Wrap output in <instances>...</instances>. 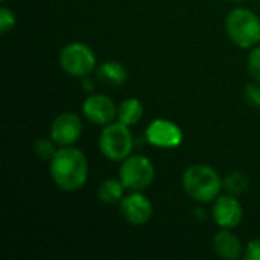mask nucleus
Returning <instances> with one entry per match:
<instances>
[{
  "instance_id": "1a4fd4ad",
  "label": "nucleus",
  "mask_w": 260,
  "mask_h": 260,
  "mask_svg": "<svg viewBox=\"0 0 260 260\" xmlns=\"http://www.w3.org/2000/svg\"><path fill=\"white\" fill-rule=\"evenodd\" d=\"M84 117L99 126H105L117 120V107L114 101L102 93H91L82 102Z\"/></svg>"
},
{
  "instance_id": "f03ea898",
  "label": "nucleus",
  "mask_w": 260,
  "mask_h": 260,
  "mask_svg": "<svg viewBox=\"0 0 260 260\" xmlns=\"http://www.w3.org/2000/svg\"><path fill=\"white\" fill-rule=\"evenodd\" d=\"M183 189L197 203L215 201L224 189L222 178L209 165H192L183 174Z\"/></svg>"
},
{
  "instance_id": "f257e3e1",
  "label": "nucleus",
  "mask_w": 260,
  "mask_h": 260,
  "mask_svg": "<svg viewBox=\"0 0 260 260\" xmlns=\"http://www.w3.org/2000/svg\"><path fill=\"white\" fill-rule=\"evenodd\" d=\"M49 171L56 187L64 192H76L87 183L88 161L79 148L59 146L49 161Z\"/></svg>"
},
{
  "instance_id": "6e6552de",
  "label": "nucleus",
  "mask_w": 260,
  "mask_h": 260,
  "mask_svg": "<svg viewBox=\"0 0 260 260\" xmlns=\"http://www.w3.org/2000/svg\"><path fill=\"white\" fill-rule=\"evenodd\" d=\"M145 139L155 148L174 149L183 143V131L175 122L168 119H155L148 125Z\"/></svg>"
},
{
  "instance_id": "4468645a",
  "label": "nucleus",
  "mask_w": 260,
  "mask_h": 260,
  "mask_svg": "<svg viewBox=\"0 0 260 260\" xmlns=\"http://www.w3.org/2000/svg\"><path fill=\"white\" fill-rule=\"evenodd\" d=\"M143 111V104L137 98H126L117 107V120L128 126H134L142 120Z\"/></svg>"
},
{
  "instance_id": "6ab92c4d",
  "label": "nucleus",
  "mask_w": 260,
  "mask_h": 260,
  "mask_svg": "<svg viewBox=\"0 0 260 260\" xmlns=\"http://www.w3.org/2000/svg\"><path fill=\"white\" fill-rule=\"evenodd\" d=\"M15 23H17L15 12L9 9L8 6H2L0 8V32L2 34L11 32L15 27Z\"/></svg>"
},
{
  "instance_id": "ddd939ff",
  "label": "nucleus",
  "mask_w": 260,
  "mask_h": 260,
  "mask_svg": "<svg viewBox=\"0 0 260 260\" xmlns=\"http://www.w3.org/2000/svg\"><path fill=\"white\" fill-rule=\"evenodd\" d=\"M98 79L111 87L123 85L128 79V72L125 66L119 61H105L98 67Z\"/></svg>"
},
{
  "instance_id": "2eb2a0df",
  "label": "nucleus",
  "mask_w": 260,
  "mask_h": 260,
  "mask_svg": "<svg viewBox=\"0 0 260 260\" xmlns=\"http://www.w3.org/2000/svg\"><path fill=\"white\" fill-rule=\"evenodd\" d=\"M125 189L120 178H107L98 187V197L104 204H116L125 197Z\"/></svg>"
},
{
  "instance_id": "aec40b11",
  "label": "nucleus",
  "mask_w": 260,
  "mask_h": 260,
  "mask_svg": "<svg viewBox=\"0 0 260 260\" xmlns=\"http://www.w3.org/2000/svg\"><path fill=\"white\" fill-rule=\"evenodd\" d=\"M244 98L251 107L260 108V81H254L245 87Z\"/></svg>"
},
{
  "instance_id": "0eeeda50",
  "label": "nucleus",
  "mask_w": 260,
  "mask_h": 260,
  "mask_svg": "<svg viewBox=\"0 0 260 260\" xmlns=\"http://www.w3.org/2000/svg\"><path fill=\"white\" fill-rule=\"evenodd\" d=\"M82 131H84V125L81 117L75 113L67 111L58 114L53 119L50 125L49 137L58 146H72L81 139Z\"/></svg>"
},
{
  "instance_id": "412c9836",
  "label": "nucleus",
  "mask_w": 260,
  "mask_h": 260,
  "mask_svg": "<svg viewBox=\"0 0 260 260\" xmlns=\"http://www.w3.org/2000/svg\"><path fill=\"white\" fill-rule=\"evenodd\" d=\"M244 257L247 260H260V238L253 239L247 244Z\"/></svg>"
},
{
  "instance_id": "dca6fc26",
  "label": "nucleus",
  "mask_w": 260,
  "mask_h": 260,
  "mask_svg": "<svg viewBox=\"0 0 260 260\" xmlns=\"http://www.w3.org/2000/svg\"><path fill=\"white\" fill-rule=\"evenodd\" d=\"M222 183H224V190H225L227 193H230V195H235V197L244 193V192L248 189V186H250L248 177H247L244 172H239V171L230 172V174L222 180Z\"/></svg>"
},
{
  "instance_id": "9d476101",
  "label": "nucleus",
  "mask_w": 260,
  "mask_h": 260,
  "mask_svg": "<svg viewBox=\"0 0 260 260\" xmlns=\"http://www.w3.org/2000/svg\"><path fill=\"white\" fill-rule=\"evenodd\" d=\"M212 216L219 229H236L244 218V207L235 195H219L213 201Z\"/></svg>"
},
{
  "instance_id": "f8f14e48",
  "label": "nucleus",
  "mask_w": 260,
  "mask_h": 260,
  "mask_svg": "<svg viewBox=\"0 0 260 260\" xmlns=\"http://www.w3.org/2000/svg\"><path fill=\"white\" fill-rule=\"evenodd\" d=\"M215 253L225 260H238L244 254V245L241 239L230 230L222 229L213 238Z\"/></svg>"
},
{
  "instance_id": "423d86ee",
  "label": "nucleus",
  "mask_w": 260,
  "mask_h": 260,
  "mask_svg": "<svg viewBox=\"0 0 260 260\" xmlns=\"http://www.w3.org/2000/svg\"><path fill=\"white\" fill-rule=\"evenodd\" d=\"M61 69L75 78H85L96 69V55L90 46L81 41L66 44L58 56Z\"/></svg>"
},
{
  "instance_id": "4be33fe9",
  "label": "nucleus",
  "mask_w": 260,
  "mask_h": 260,
  "mask_svg": "<svg viewBox=\"0 0 260 260\" xmlns=\"http://www.w3.org/2000/svg\"><path fill=\"white\" fill-rule=\"evenodd\" d=\"M82 82H84V88H85L87 91H93V82L90 81V78H88V76L82 78Z\"/></svg>"
},
{
  "instance_id": "20e7f679",
  "label": "nucleus",
  "mask_w": 260,
  "mask_h": 260,
  "mask_svg": "<svg viewBox=\"0 0 260 260\" xmlns=\"http://www.w3.org/2000/svg\"><path fill=\"white\" fill-rule=\"evenodd\" d=\"M98 146L101 154L116 163H122L126 157L133 154L134 149V136L128 125L122 122H111L105 125L99 134Z\"/></svg>"
},
{
  "instance_id": "39448f33",
  "label": "nucleus",
  "mask_w": 260,
  "mask_h": 260,
  "mask_svg": "<svg viewBox=\"0 0 260 260\" xmlns=\"http://www.w3.org/2000/svg\"><path fill=\"white\" fill-rule=\"evenodd\" d=\"M119 178L128 190L143 192L152 184L155 178V168L148 157L131 154L120 163Z\"/></svg>"
},
{
  "instance_id": "a211bd4d",
  "label": "nucleus",
  "mask_w": 260,
  "mask_h": 260,
  "mask_svg": "<svg viewBox=\"0 0 260 260\" xmlns=\"http://www.w3.org/2000/svg\"><path fill=\"white\" fill-rule=\"evenodd\" d=\"M247 67L254 81H260V46L251 47L248 58H247Z\"/></svg>"
},
{
  "instance_id": "f3484780",
  "label": "nucleus",
  "mask_w": 260,
  "mask_h": 260,
  "mask_svg": "<svg viewBox=\"0 0 260 260\" xmlns=\"http://www.w3.org/2000/svg\"><path fill=\"white\" fill-rule=\"evenodd\" d=\"M56 143L49 137H40V139H37L35 142H34V145H32V151H34V154L38 157V158H41V160H52V157L55 155V152L58 151L56 149Z\"/></svg>"
},
{
  "instance_id": "7ed1b4c3",
  "label": "nucleus",
  "mask_w": 260,
  "mask_h": 260,
  "mask_svg": "<svg viewBox=\"0 0 260 260\" xmlns=\"http://www.w3.org/2000/svg\"><path fill=\"white\" fill-rule=\"evenodd\" d=\"M225 32L241 49H251L260 43V18L251 9L235 8L225 17Z\"/></svg>"
},
{
  "instance_id": "5701e85b",
  "label": "nucleus",
  "mask_w": 260,
  "mask_h": 260,
  "mask_svg": "<svg viewBox=\"0 0 260 260\" xmlns=\"http://www.w3.org/2000/svg\"><path fill=\"white\" fill-rule=\"evenodd\" d=\"M195 215H197V216H200L201 219H204V218H206V215H204V210H203V209H197V210H195Z\"/></svg>"
},
{
  "instance_id": "9b49d317",
  "label": "nucleus",
  "mask_w": 260,
  "mask_h": 260,
  "mask_svg": "<svg viewBox=\"0 0 260 260\" xmlns=\"http://www.w3.org/2000/svg\"><path fill=\"white\" fill-rule=\"evenodd\" d=\"M120 215L131 225H143L146 224L154 213L152 203L142 192H131L125 195L119 203Z\"/></svg>"
},
{
  "instance_id": "b1692460",
  "label": "nucleus",
  "mask_w": 260,
  "mask_h": 260,
  "mask_svg": "<svg viewBox=\"0 0 260 260\" xmlns=\"http://www.w3.org/2000/svg\"><path fill=\"white\" fill-rule=\"evenodd\" d=\"M229 2H233V3H239V2H244V0H229Z\"/></svg>"
},
{
  "instance_id": "393cba45",
  "label": "nucleus",
  "mask_w": 260,
  "mask_h": 260,
  "mask_svg": "<svg viewBox=\"0 0 260 260\" xmlns=\"http://www.w3.org/2000/svg\"><path fill=\"white\" fill-rule=\"evenodd\" d=\"M2 2H5V0H2Z\"/></svg>"
}]
</instances>
